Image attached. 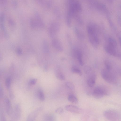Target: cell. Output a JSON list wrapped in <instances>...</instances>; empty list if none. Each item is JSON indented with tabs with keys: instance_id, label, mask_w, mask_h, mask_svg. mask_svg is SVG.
I'll use <instances>...</instances> for the list:
<instances>
[{
	"instance_id": "cell-1",
	"label": "cell",
	"mask_w": 121,
	"mask_h": 121,
	"mask_svg": "<svg viewBox=\"0 0 121 121\" xmlns=\"http://www.w3.org/2000/svg\"><path fill=\"white\" fill-rule=\"evenodd\" d=\"M87 31L89 41L92 46L97 48L100 43V30L95 23L90 22L87 26Z\"/></svg>"
},
{
	"instance_id": "cell-2",
	"label": "cell",
	"mask_w": 121,
	"mask_h": 121,
	"mask_svg": "<svg viewBox=\"0 0 121 121\" xmlns=\"http://www.w3.org/2000/svg\"><path fill=\"white\" fill-rule=\"evenodd\" d=\"M82 6L80 2L77 0H70L68 2V10L66 19L71 20L81 11Z\"/></svg>"
},
{
	"instance_id": "cell-3",
	"label": "cell",
	"mask_w": 121,
	"mask_h": 121,
	"mask_svg": "<svg viewBox=\"0 0 121 121\" xmlns=\"http://www.w3.org/2000/svg\"><path fill=\"white\" fill-rule=\"evenodd\" d=\"M101 73L102 78L106 82L111 84H117V75L115 73L105 68L102 70Z\"/></svg>"
},
{
	"instance_id": "cell-4",
	"label": "cell",
	"mask_w": 121,
	"mask_h": 121,
	"mask_svg": "<svg viewBox=\"0 0 121 121\" xmlns=\"http://www.w3.org/2000/svg\"><path fill=\"white\" fill-rule=\"evenodd\" d=\"M110 94L108 89L106 87L103 86H99L94 88L92 95L94 98L100 99L104 95H108Z\"/></svg>"
},
{
	"instance_id": "cell-5",
	"label": "cell",
	"mask_w": 121,
	"mask_h": 121,
	"mask_svg": "<svg viewBox=\"0 0 121 121\" xmlns=\"http://www.w3.org/2000/svg\"><path fill=\"white\" fill-rule=\"evenodd\" d=\"M104 115L105 117L110 121H119L120 118L119 113L113 110H108L105 111Z\"/></svg>"
},
{
	"instance_id": "cell-6",
	"label": "cell",
	"mask_w": 121,
	"mask_h": 121,
	"mask_svg": "<svg viewBox=\"0 0 121 121\" xmlns=\"http://www.w3.org/2000/svg\"><path fill=\"white\" fill-rule=\"evenodd\" d=\"M91 5L96 9L109 15V12L106 5L104 3L97 1L91 0L89 1Z\"/></svg>"
},
{
	"instance_id": "cell-7",
	"label": "cell",
	"mask_w": 121,
	"mask_h": 121,
	"mask_svg": "<svg viewBox=\"0 0 121 121\" xmlns=\"http://www.w3.org/2000/svg\"><path fill=\"white\" fill-rule=\"evenodd\" d=\"M104 49L106 52L109 55L116 57L121 58V53L117 50V47L106 43L104 46Z\"/></svg>"
},
{
	"instance_id": "cell-8",
	"label": "cell",
	"mask_w": 121,
	"mask_h": 121,
	"mask_svg": "<svg viewBox=\"0 0 121 121\" xmlns=\"http://www.w3.org/2000/svg\"><path fill=\"white\" fill-rule=\"evenodd\" d=\"M105 68L112 72L117 75L118 74L120 68L113 62L109 60H106L104 62Z\"/></svg>"
},
{
	"instance_id": "cell-9",
	"label": "cell",
	"mask_w": 121,
	"mask_h": 121,
	"mask_svg": "<svg viewBox=\"0 0 121 121\" xmlns=\"http://www.w3.org/2000/svg\"><path fill=\"white\" fill-rule=\"evenodd\" d=\"M72 51L73 56L77 58L80 65L81 66H83L84 63L82 51L78 48L74 47L72 48Z\"/></svg>"
},
{
	"instance_id": "cell-10",
	"label": "cell",
	"mask_w": 121,
	"mask_h": 121,
	"mask_svg": "<svg viewBox=\"0 0 121 121\" xmlns=\"http://www.w3.org/2000/svg\"><path fill=\"white\" fill-rule=\"evenodd\" d=\"M60 26L59 24L57 22H54L51 24L49 30L51 37H53L55 36L59 30Z\"/></svg>"
},
{
	"instance_id": "cell-11",
	"label": "cell",
	"mask_w": 121,
	"mask_h": 121,
	"mask_svg": "<svg viewBox=\"0 0 121 121\" xmlns=\"http://www.w3.org/2000/svg\"><path fill=\"white\" fill-rule=\"evenodd\" d=\"M43 109V108L39 107L32 112L28 116L26 121H35L39 113Z\"/></svg>"
},
{
	"instance_id": "cell-12",
	"label": "cell",
	"mask_w": 121,
	"mask_h": 121,
	"mask_svg": "<svg viewBox=\"0 0 121 121\" xmlns=\"http://www.w3.org/2000/svg\"><path fill=\"white\" fill-rule=\"evenodd\" d=\"M4 106L5 111L8 115H10L12 112V106L11 102L9 99L5 98L4 100Z\"/></svg>"
},
{
	"instance_id": "cell-13",
	"label": "cell",
	"mask_w": 121,
	"mask_h": 121,
	"mask_svg": "<svg viewBox=\"0 0 121 121\" xmlns=\"http://www.w3.org/2000/svg\"><path fill=\"white\" fill-rule=\"evenodd\" d=\"M12 113L17 120L20 119L22 115V109L20 104H17L15 105Z\"/></svg>"
},
{
	"instance_id": "cell-14",
	"label": "cell",
	"mask_w": 121,
	"mask_h": 121,
	"mask_svg": "<svg viewBox=\"0 0 121 121\" xmlns=\"http://www.w3.org/2000/svg\"><path fill=\"white\" fill-rule=\"evenodd\" d=\"M96 78V75L95 72L91 73L87 80V83L89 87L91 88L95 85Z\"/></svg>"
},
{
	"instance_id": "cell-15",
	"label": "cell",
	"mask_w": 121,
	"mask_h": 121,
	"mask_svg": "<svg viewBox=\"0 0 121 121\" xmlns=\"http://www.w3.org/2000/svg\"><path fill=\"white\" fill-rule=\"evenodd\" d=\"M65 108L67 111L73 113H80L82 112L80 108L74 105H67L65 106Z\"/></svg>"
},
{
	"instance_id": "cell-16",
	"label": "cell",
	"mask_w": 121,
	"mask_h": 121,
	"mask_svg": "<svg viewBox=\"0 0 121 121\" xmlns=\"http://www.w3.org/2000/svg\"><path fill=\"white\" fill-rule=\"evenodd\" d=\"M52 43L53 47L59 51L62 52L63 50V46L59 40L56 39H54L52 41Z\"/></svg>"
},
{
	"instance_id": "cell-17",
	"label": "cell",
	"mask_w": 121,
	"mask_h": 121,
	"mask_svg": "<svg viewBox=\"0 0 121 121\" xmlns=\"http://www.w3.org/2000/svg\"><path fill=\"white\" fill-rule=\"evenodd\" d=\"M55 118L54 116L50 113H47L43 116V121H55Z\"/></svg>"
},
{
	"instance_id": "cell-18",
	"label": "cell",
	"mask_w": 121,
	"mask_h": 121,
	"mask_svg": "<svg viewBox=\"0 0 121 121\" xmlns=\"http://www.w3.org/2000/svg\"><path fill=\"white\" fill-rule=\"evenodd\" d=\"M75 31L76 36L79 39L81 40L84 39V35L83 33L78 27H75Z\"/></svg>"
},
{
	"instance_id": "cell-19",
	"label": "cell",
	"mask_w": 121,
	"mask_h": 121,
	"mask_svg": "<svg viewBox=\"0 0 121 121\" xmlns=\"http://www.w3.org/2000/svg\"><path fill=\"white\" fill-rule=\"evenodd\" d=\"M55 75L56 78L60 80H63L65 79V76L59 69H56Z\"/></svg>"
},
{
	"instance_id": "cell-20",
	"label": "cell",
	"mask_w": 121,
	"mask_h": 121,
	"mask_svg": "<svg viewBox=\"0 0 121 121\" xmlns=\"http://www.w3.org/2000/svg\"><path fill=\"white\" fill-rule=\"evenodd\" d=\"M68 100L70 102L74 104H77L78 100L77 98L73 94L69 95L68 97Z\"/></svg>"
},
{
	"instance_id": "cell-21",
	"label": "cell",
	"mask_w": 121,
	"mask_h": 121,
	"mask_svg": "<svg viewBox=\"0 0 121 121\" xmlns=\"http://www.w3.org/2000/svg\"><path fill=\"white\" fill-rule=\"evenodd\" d=\"M71 71L72 72L77 73L80 76L82 75V73L80 69L76 66H73L71 69Z\"/></svg>"
},
{
	"instance_id": "cell-22",
	"label": "cell",
	"mask_w": 121,
	"mask_h": 121,
	"mask_svg": "<svg viewBox=\"0 0 121 121\" xmlns=\"http://www.w3.org/2000/svg\"><path fill=\"white\" fill-rule=\"evenodd\" d=\"M65 84L66 87L72 90H74V86L71 82H65Z\"/></svg>"
},
{
	"instance_id": "cell-23",
	"label": "cell",
	"mask_w": 121,
	"mask_h": 121,
	"mask_svg": "<svg viewBox=\"0 0 121 121\" xmlns=\"http://www.w3.org/2000/svg\"><path fill=\"white\" fill-rule=\"evenodd\" d=\"M38 97L40 100L42 101H43L45 99L43 91L39 90L38 92Z\"/></svg>"
},
{
	"instance_id": "cell-24",
	"label": "cell",
	"mask_w": 121,
	"mask_h": 121,
	"mask_svg": "<svg viewBox=\"0 0 121 121\" xmlns=\"http://www.w3.org/2000/svg\"><path fill=\"white\" fill-rule=\"evenodd\" d=\"M0 118L1 121H7L2 108L0 110Z\"/></svg>"
},
{
	"instance_id": "cell-25",
	"label": "cell",
	"mask_w": 121,
	"mask_h": 121,
	"mask_svg": "<svg viewBox=\"0 0 121 121\" xmlns=\"http://www.w3.org/2000/svg\"><path fill=\"white\" fill-rule=\"evenodd\" d=\"M30 23L31 26L32 28H36L37 27L38 24L33 19H31L30 21Z\"/></svg>"
},
{
	"instance_id": "cell-26",
	"label": "cell",
	"mask_w": 121,
	"mask_h": 121,
	"mask_svg": "<svg viewBox=\"0 0 121 121\" xmlns=\"http://www.w3.org/2000/svg\"><path fill=\"white\" fill-rule=\"evenodd\" d=\"M91 71V69L90 67L86 66L84 68V71L86 74H88L90 73Z\"/></svg>"
},
{
	"instance_id": "cell-27",
	"label": "cell",
	"mask_w": 121,
	"mask_h": 121,
	"mask_svg": "<svg viewBox=\"0 0 121 121\" xmlns=\"http://www.w3.org/2000/svg\"><path fill=\"white\" fill-rule=\"evenodd\" d=\"M11 84V79L9 78H7L5 81V85L7 88H9Z\"/></svg>"
},
{
	"instance_id": "cell-28",
	"label": "cell",
	"mask_w": 121,
	"mask_h": 121,
	"mask_svg": "<svg viewBox=\"0 0 121 121\" xmlns=\"http://www.w3.org/2000/svg\"><path fill=\"white\" fill-rule=\"evenodd\" d=\"M64 112L63 109L61 107H59L56 109L55 111L58 114H61L62 113Z\"/></svg>"
},
{
	"instance_id": "cell-29",
	"label": "cell",
	"mask_w": 121,
	"mask_h": 121,
	"mask_svg": "<svg viewBox=\"0 0 121 121\" xmlns=\"http://www.w3.org/2000/svg\"><path fill=\"white\" fill-rule=\"evenodd\" d=\"M117 20L119 25L121 26V16L120 14L118 15Z\"/></svg>"
},
{
	"instance_id": "cell-30",
	"label": "cell",
	"mask_w": 121,
	"mask_h": 121,
	"mask_svg": "<svg viewBox=\"0 0 121 121\" xmlns=\"http://www.w3.org/2000/svg\"><path fill=\"white\" fill-rule=\"evenodd\" d=\"M37 81V79H33L30 81V83L31 84L34 85L36 83Z\"/></svg>"
},
{
	"instance_id": "cell-31",
	"label": "cell",
	"mask_w": 121,
	"mask_h": 121,
	"mask_svg": "<svg viewBox=\"0 0 121 121\" xmlns=\"http://www.w3.org/2000/svg\"><path fill=\"white\" fill-rule=\"evenodd\" d=\"M11 115V117L10 121H16L17 120L13 115L12 113Z\"/></svg>"
},
{
	"instance_id": "cell-32",
	"label": "cell",
	"mask_w": 121,
	"mask_h": 121,
	"mask_svg": "<svg viewBox=\"0 0 121 121\" xmlns=\"http://www.w3.org/2000/svg\"><path fill=\"white\" fill-rule=\"evenodd\" d=\"M17 53L19 55H21L22 53V51L21 49L19 48L17 49Z\"/></svg>"
},
{
	"instance_id": "cell-33",
	"label": "cell",
	"mask_w": 121,
	"mask_h": 121,
	"mask_svg": "<svg viewBox=\"0 0 121 121\" xmlns=\"http://www.w3.org/2000/svg\"><path fill=\"white\" fill-rule=\"evenodd\" d=\"M118 39L119 43L121 46V35H118Z\"/></svg>"
},
{
	"instance_id": "cell-34",
	"label": "cell",
	"mask_w": 121,
	"mask_h": 121,
	"mask_svg": "<svg viewBox=\"0 0 121 121\" xmlns=\"http://www.w3.org/2000/svg\"><path fill=\"white\" fill-rule=\"evenodd\" d=\"M9 22L11 25H14V22L13 20L11 19H10L9 20Z\"/></svg>"
},
{
	"instance_id": "cell-35",
	"label": "cell",
	"mask_w": 121,
	"mask_h": 121,
	"mask_svg": "<svg viewBox=\"0 0 121 121\" xmlns=\"http://www.w3.org/2000/svg\"><path fill=\"white\" fill-rule=\"evenodd\" d=\"M118 74L121 76V69L120 68L119 72Z\"/></svg>"
}]
</instances>
